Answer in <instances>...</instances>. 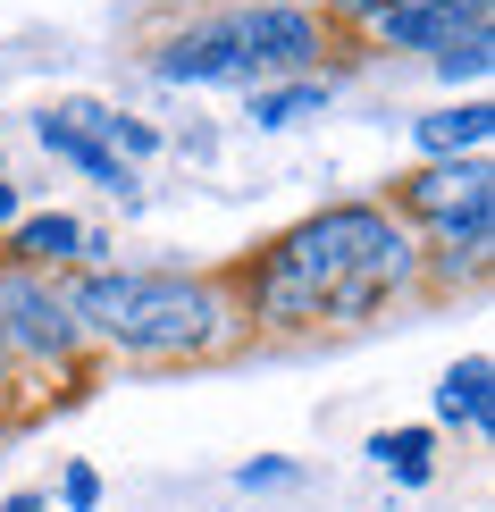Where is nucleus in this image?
Returning <instances> with one entry per match:
<instances>
[{
	"instance_id": "obj_1",
	"label": "nucleus",
	"mask_w": 495,
	"mask_h": 512,
	"mask_svg": "<svg viewBox=\"0 0 495 512\" xmlns=\"http://www.w3.org/2000/svg\"><path fill=\"white\" fill-rule=\"evenodd\" d=\"M244 336H319V328H361L420 294V227H403L378 194L319 202L294 227L227 269Z\"/></svg>"
},
{
	"instance_id": "obj_2",
	"label": "nucleus",
	"mask_w": 495,
	"mask_h": 512,
	"mask_svg": "<svg viewBox=\"0 0 495 512\" xmlns=\"http://www.w3.org/2000/svg\"><path fill=\"white\" fill-rule=\"evenodd\" d=\"M84 345L118 361H219L244 345L227 269H76L59 277Z\"/></svg>"
},
{
	"instance_id": "obj_3",
	"label": "nucleus",
	"mask_w": 495,
	"mask_h": 512,
	"mask_svg": "<svg viewBox=\"0 0 495 512\" xmlns=\"http://www.w3.org/2000/svg\"><path fill=\"white\" fill-rule=\"evenodd\" d=\"M0 353L9 370H76L84 361V328L59 294V277H34V269H0Z\"/></svg>"
},
{
	"instance_id": "obj_4",
	"label": "nucleus",
	"mask_w": 495,
	"mask_h": 512,
	"mask_svg": "<svg viewBox=\"0 0 495 512\" xmlns=\"http://www.w3.org/2000/svg\"><path fill=\"white\" fill-rule=\"evenodd\" d=\"M235 42L252 59V84H286V76H319V59L336 51V26L311 0H252V9H235Z\"/></svg>"
},
{
	"instance_id": "obj_5",
	"label": "nucleus",
	"mask_w": 495,
	"mask_h": 512,
	"mask_svg": "<svg viewBox=\"0 0 495 512\" xmlns=\"http://www.w3.org/2000/svg\"><path fill=\"white\" fill-rule=\"evenodd\" d=\"M143 68L160 84H252V59H244V42H235V9H202V17H185V26L152 34Z\"/></svg>"
},
{
	"instance_id": "obj_6",
	"label": "nucleus",
	"mask_w": 495,
	"mask_h": 512,
	"mask_svg": "<svg viewBox=\"0 0 495 512\" xmlns=\"http://www.w3.org/2000/svg\"><path fill=\"white\" fill-rule=\"evenodd\" d=\"M0 269H34V277L110 269V236H101V227H84L76 210H26V219L0 236Z\"/></svg>"
},
{
	"instance_id": "obj_7",
	"label": "nucleus",
	"mask_w": 495,
	"mask_h": 512,
	"mask_svg": "<svg viewBox=\"0 0 495 512\" xmlns=\"http://www.w3.org/2000/svg\"><path fill=\"white\" fill-rule=\"evenodd\" d=\"M462 34H495V0H395V9L370 17V34H361V42L437 59V51H454Z\"/></svg>"
},
{
	"instance_id": "obj_8",
	"label": "nucleus",
	"mask_w": 495,
	"mask_h": 512,
	"mask_svg": "<svg viewBox=\"0 0 495 512\" xmlns=\"http://www.w3.org/2000/svg\"><path fill=\"white\" fill-rule=\"evenodd\" d=\"M378 202L395 210L403 227H437V219H454V210L495 202V168L487 160H420L412 177H395Z\"/></svg>"
},
{
	"instance_id": "obj_9",
	"label": "nucleus",
	"mask_w": 495,
	"mask_h": 512,
	"mask_svg": "<svg viewBox=\"0 0 495 512\" xmlns=\"http://www.w3.org/2000/svg\"><path fill=\"white\" fill-rule=\"evenodd\" d=\"M487 244H495V202L454 210V219L420 227V294H454L487 277Z\"/></svg>"
},
{
	"instance_id": "obj_10",
	"label": "nucleus",
	"mask_w": 495,
	"mask_h": 512,
	"mask_svg": "<svg viewBox=\"0 0 495 512\" xmlns=\"http://www.w3.org/2000/svg\"><path fill=\"white\" fill-rule=\"evenodd\" d=\"M428 429H454V437H495V361L462 353L454 370L437 378V420Z\"/></svg>"
},
{
	"instance_id": "obj_11",
	"label": "nucleus",
	"mask_w": 495,
	"mask_h": 512,
	"mask_svg": "<svg viewBox=\"0 0 495 512\" xmlns=\"http://www.w3.org/2000/svg\"><path fill=\"white\" fill-rule=\"evenodd\" d=\"M412 143H420V160H487V143H495V110L479 93L470 101H445V110H428L412 126Z\"/></svg>"
},
{
	"instance_id": "obj_12",
	"label": "nucleus",
	"mask_w": 495,
	"mask_h": 512,
	"mask_svg": "<svg viewBox=\"0 0 495 512\" xmlns=\"http://www.w3.org/2000/svg\"><path fill=\"white\" fill-rule=\"evenodd\" d=\"M34 143H42V152H51V160H68V168H84V177H93L101 194L135 202V168H126L118 152H101L93 135H76V126L59 118V110H34Z\"/></svg>"
},
{
	"instance_id": "obj_13",
	"label": "nucleus",
	"mask_w": 495,
	"mask_h": 512,
	"mask_svg": "<svg viewBox=\"0 0 495 512\" xmlns=\"http://www.w3.org/2000/svg\"><path fill=\"white\" fill-rule=\"evenodd\" d=\"M59 118H68L76 135H93L101 152H118L126 168L160 152V126H143V118H126V110H110V101H59Z\"/></svg>"
},
{
	"instance_id": "obj_14",
	"label": "nucleus",
	"mask_w": 495,
	"mask_h": 512,
	"mask_svg": "<svg viewBox=\"0 0 495 512\" xmlns=\"http://www.w3.org/2000/svg\"><path fill=\"white\" fill-rule=\"evenodd\" d=\"M336 101V76H286V84H252V126H303Z\"/></svg>"
},
{
	"instance_id": "obj_15",
	"label": "nucleus",
	"mask_w": 495,
	"mask_h": 512,
	"mask_svg": "<svg viewBox=\"0 0 495 512\" xmlns=\"http://www.w3.org/2000/svg\"><path fill=\"white\" fill-rule=\"evenodd\" d=\"M361 454H370L378 471H395L403 487H428V479H437V429H378Z\"/></svg>"
},
{
	"instance_id": "obj_16",
	"label": "nucleus",
	"mask_w": 495,
	"mask_h": 512,
	"mask_svg": "<svg viewBox=\"0 0 495 512\" xmlns=\"http://www.w3.org/2000/svg\"><path fill=\"white\" fill-rule=\"evenodd\" d=\"M428 68H437L445 84H487V68H495V34H462L454 51H437Z\"/></svg>"
},
{
	"instance_id": "obj_17",
	"label": "nucleus",
	"mask_w": 495,
	"mask_h": 512,
	"mask_svg": "<svg viewBox=\"0 0 495 512\" xmlns=\"http://www.w3.org/2000/svg\"><path fill=\"white\" fill-rule=\"evenodd\" d=\"M59 504H68V512H93L101 504V471H93V462H68V471H59Z\"/></svg>"
},
{
	"instance_id": "obj_18",
	"label": "nucleus",
	"mask_w": 495,
	"mask_h": 512,
	"mask_svg": "<svg viewBox=\"0 0 495 512\" xmlns=\"http://www.w3.org/2000/svg\"><path fill=\"white\" fill-rule=\"evenodd\" d=\"M378 9H395V0H319V17H328L336 34H370Z\"/></svg>"
},
{
	"instance_id": "obj_19",
	"label": "nucleus",
	"mask_w": 495,
	"mask_h": 512,
	"mask_svg": "<svg viewBox=\"0 0 495 512\" xmlns=\"http://www.w3.org/2000/svg\"><path fill=\"white\" fill-rule=\"evenodd\" d=\"M294 479V462H244V471H235V487H286Z\"/></svg>"
},
{
	"instance_id": "obj_20",
	"label": "nucleus",
	"mask_w": 495,
	"mask_h": 512,
	"mask_svg": "<svg viewBox=\"0 0 495 512\" xmlns=\"http://www.w3.org/2000/svg\"><path fill=\"white\" fill-rule=\"evenodd\" d=\"M17 219H26V202H17V185H9V177H0V236H9V227H17Z\"/></svg>"
},
{
	"instance_id": "obj_21",
	"label": "nucleus",
	"mask_w": 495,
	"mask_h": 512,
	"mask_svg": "<svg viewBox=\"0 0 495 512\" xmlns=\"http://www.w3.org/2000/svg\"><path fill=\"white\" fill-rule=\"evenodd\" d=\"M0 512H51V496H42V487H17V496L0 504Z\"/></svg>"
},
{
	"instance_id": "obj_22",
	"label": "nucleus",
	"mask_w": 495,
	"mask_h": 512,
	"mask_svg": "<svg viewBox=\"0 0 495 512\" xmlns=\"http://www.w3.org/2000/svg\"><path fill=\"white\" fill-rule=\"evenodd\" d=\"M0 395H9V353H0Z\"/></svg>"
}]
</instances>
